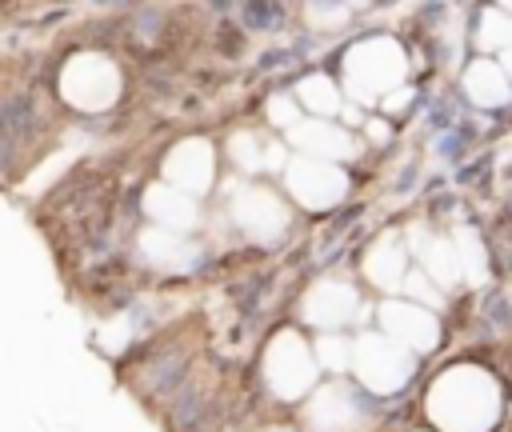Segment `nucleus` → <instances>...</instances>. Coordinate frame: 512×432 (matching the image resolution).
Returning <instances> with one entry per match:
<instances>
[{"label":"nucleus","mask_w":512,"mask_h":432,"mask_svg":"<svg viewBox=\"0 0 512 432\" xmlns=\"http://www.w3.org/2000/svg\"><path fill=\"white\" fill-rule=\"evenodd\" d=\"M428 416L444 432H488L500 416V388L484 368L456 364L432 384Z\"/></svg>","instance_id":"obj_1"},{"label":"nucleus","mask_w":512,"mask_h":432,"mask_svg":"<svg viewBox=\"0 0 512 432\" xmlns=\"http://www.w3.org/2000/svg\"><path fill=\"white\" fill-rule=\"evenodd\" d=\"M140 252L160 272H184V268L196 264V244H188V240H180L176 232H164V228L140 232Z\"/></svg>","instance_id":"obj_15"},{"label":"nucleus","mask_w":512,"mask_h":432,"mask_svg":"<svg viewBox=\"0 0 512 432\" xmlns=\"http://www.w3.org/2000/svg\"><path fill=\"white\" fill-rule=\"evenodd\" d=\"M60 96L80 112H104L120 96V72L100 52H80L60 72Z\"/></svg>","instance_id":"obj_4"},{"label":"nucleus","mask_w":512,"mask_h":432,"mask_svg":"<svg viewBox=\"0 0 512 432\" xmlns=\"http://www.w3.org/2000/svg\"><path fill=\"white\" fill-rule=\"evenodd\" d=\"M212 172H216V156L212 144L200 136L180 140L168 156H164V184L184 192V196H200L212 188Z\"/></svg>","instance_id":"obj_8"},{"label":"nucleus","mask_w":512,"mask_h":432,"mask_svg":"<svg viewBox=\"0 0 512 432\" xmlns=\"http://www.w3.org/2000/svg\"><path fill=\"white\" fill-rule=\"evenodd\" d=\"M364 124H368V136L372 140H388V124L384 120H364Z\"/></svg>","instance_id":"obj_28"},{"label":"nucleus","mask_w":512,"mask_h":432,"mask_svg":"<svg viewBox=\"0 0 512 432\" xmlns=\"http://www.w3.org/2000/svg\"><path fill=\"white\" fill-rule=\"evenodd\" d=\"M380 332L388 340H396L400 348H408L412 356L416 352H432L436 340H440V324L428 308L412 304V300H384L380 304Z\"/></svg>","instance_id":"obj_7"},{"label":"nucleus","mask_w":512,"mask_h":432,"mask_svg":"<svg viewBox=\"0 0 512 432\" xmlns=\"http://www.w3.org/2000/svg\"><path fill=\"white\" fill-rule=\"evenodd\" d=\"M476 44H480L484 52H504V48L512 44V24H508V16H504L500 8H488V12H484L480 32H476Z\"/></svg>","instance_id":"obj_21"},{"label":"nucleus","mask_w":512,"mask_h":432,"mask_svg":"<svg viewBox=\"0 0 512 432\" xmlns=\"http://www.w3.org/2000/svg\"><path fill=\"white\" fill-rule=\"evenodd\" d=\"M360 384L376 396H392L408 384L412 368H416V356L408 348H400L396 340H388L384 332H364L356 344H352V364Z\"/></svg>","instance_id":"obj_3"},{"label":"nucleus","mask_w":512,"mask_h":432,"mask_svg":"<svg viewBox=\"0 0 512 432\" xmlns=\"http://www.w3.org/2000/svg\"><path fill=\"white\" fill-rule=\"evenodd\" d=\"M400 288L408 292V300H412V304H420V308H428V312L440 304V288H432V280H428L424 272H404Z\"/></svg>","instance_id":"obj_23"},{"label":"nucleus","mask_w":512,"mask_h":432,"mask_svg":"<svg viewBox=\"0 0 512 432\" xmlns=\"http://www.w3.org/2000/svg\"><path fill=\"white\" fill-rule=\"evenodd\" d=\"M408 244H412V256L420 260V272L432 284H440V288L460 284V264H456V252H452V240L448 236H436L428 228H412L408 232Z\"/></svg>","instance_id":"obj_12"},{"label":"nucleus","mask_w":512,"mask_h":432,"mask_svg":"<svg viewBox=\"0 0 512 432\" xmlns=\"http://www.w3.org/2000/svg\"><path fill=\"white\" fill-rule=\"evenodd\" d=\"M228 152L236 156V164L240 168H264V144L256 140V132H236L232 136V144H228Z\"/></svg>","instance_id":"obj_22"},{"label":"nucleus","mask_w":512,"mask_h":432,"mask_svg":"<svg viewBox=\"0 0 512 432\" xmlns=\"http://www.w3.org/2000/svg\"><path fill=\"white\" fill-rule=\"evenodd\" d=\"M344 116H348V124H364V120H360V108H356V104H348V108H344Z\"/></svg>","instance_id":"obj_29"},{"label":"nucleus","mask_w":512,"mask_h":432,"mask_svg":"<svg viewBox=\"0 0 512 432\" xmlns=\"http://www.w3.org/2000/svg\"><path fill=\"white\" fill-rule=\"evenodd\" d=\"M300 308H304V320L308 324H316L324 332H336L340 324L352 320V312L360 308V300H356L352 284H344V280H316L304 292V304Z\"/></svg>","instance_id":"obj_10"},{"label":"nucleus","mask_w":512,"mask_h":432,"mask_svg":"<svg viewBox=\"0 0 512 432\" xmlns=\"http://www.w3.org/2000/svg\"><path fill=\"white\" fill-rule=\"evenodd\" d=\"M408 72V60L400 52L396 40L388 36H372V40H360L356 48H348L344 56V84L352 92L356 104H376L384 100L392 88H400Z\"/></svg>","instance_id":"obj_2"},{"label":"nucleus","mask_w":512,"mask_h":432,"mask_svg":"<svg viewBox=\"0 0 512 432\" xmlns=\"http://www.w3.org/2000/svg\"><path fill=\"white\" fill-rule=\"evenodd\" d=\"M312 364H320L328 372H344L352 364V340H344L340 332H324L312 344Z\"/></svg>","instance_id":"obj_20"},{"label":"nucleus","mask_w":512,"mask_h":432,"mask_svg":"<svg viewBox=\"0 0 512 432\" xmlns=\"http://www.w3.org/2000/svg\"><path fill=\"white\" fill-rule=\"evenodd\" d=\"M452 252H456V264H460V280H472V284H484L488 276V256H484V244L472 228H456L452 236Z\"/></svg>","instance_id":"obj_19"},{"label":"nucleus","mask_w":512,"mask_h":432,"mask_svg":"<svg viewBox=\"0 0 512 432\" xmlns=\"http://www.w3.org/2000/svg\"><path fill=\"white\" fill-rule=\"evenodd\" d=\"M408 96H412V92H408L404 84H400V88H392V92L384 96V112H400V108L408 104Z\"/></svg>","instance_id":"obj_27"},{"label":"nucleus","mask_w":512,"mask_h":432,"mask_svg":"<svg viewBox=\"0 0 512 432\" xmlns=\"http://www.w3.org/2000/svg\"><path fill=\"white\" fill-rule=\"evenodd\" d=\"M464 92L480 108H500L508 100V76L496 60H472V68L464 72Z\"/></svg>","instance_id":"obj_16"},{"label":"nucleus","mask_w":512,"mask_h":432,"mask_svg":"<svg viewBox=\"0 0 512 432\" xmlns=\"http://www.w3.org/2000/svg\"><path fill=\"white\" fill-rule=\"evenodd\" d=\"M364 272H368V280H372V284H380V288H400V280H404L408 264H404V248H400V240H396L392 232H388V236H380V240L368 248Z\"/></svg>","instance_id":"obj_17"},{"label":"nucleus","mask_w":512,"mask_h":432,"mask_svg":"<svg viewBox=\"0 0 512 432\" xmlns=\"http://www.w3.org/2000/svg\"><path fill=\"white\" fill-rule=\"evenodd\" d=\"M304 416H308V428L312 432H352V424L360 420V404L352 400L348 388L324 384L320 392H312Z\"/></svg>","instance_id":"obj_13"},{"label":"nucleus","mask_w":512,"mask_h":432,"mask_svg":"<svg viewBox=\"0 0 512 432\" xmlns=\"http://www.w3.org/2000/svg\"><path fill=\"white\" fill-rule=\"evenodd\" d=\"M232 216H236V224H240L252 240H260V244H272V240L284 236V228H288V208H284L280 196L268 192V188H244V192H236Z\"/></svg>","instance_id":"obj_9"},{"label":"nucleus","mask_w":512,"mask_h":432,"mask_svg":"<svg viewBox=\"0 0 512 432\" xmlns=\"http://www.w3.org/2000/svg\"><path fill=\"white\" fill-rule=\"evenodd\" d=\"M268 120H272L276 128H284V132H292V128L300 124V108H296V100H292L288 92H280V96H272V100H268Z\"/></svg>","instance_id":"obj_24"},{"label":"nucleus","mask_w":512,"mask_h":432,"mask_svg":"<svg viewBox=\"0 0 512 432\" xmlns=\"http://www.w3.org/2000/svg\"><path fill=\"white\" fill-rule=\"evenodd\" d=\"M296 108L304 104L308 112H312V120H324V116H332V112H340V92H336V84L324 76V72H312V76H304L300 84H296Z\"/></svg>","instance_id":"obj_18"},{"label":"nucleus","mask_w":512,"mask_h":432,"mask_svg":"<svg viewBox=\"0 0 512 432\" xmlns=\"http://www.w3.org/2000/svg\"><path fill=\"white\" fill-rule=\"evenodd\" d=\"M124 336H128V320H116V324H108V328L100 332V340H104V348H108V352H120Z\"/></svg>","instance_id":"obj_26"},{"label":"nucleus","mask_w":512,"mask_h":432,"mask_svg":"<svg viewBox=\"0 0 512 432\" xmlns=\"http://www.w3.org/2000/svg\"><path fill=\"white\" fill-rule=\"evenodd\" d=\"M144 212L156 220V228H164V232H188L192 224H196V200L192 196H184V192H176V188H168V184H152L148 192H144Z\"/></svg>","instance_id":"obj_14"},{"label":"nucleus","mask_w":512,"mask_h":432,"mask_svg":"<svg viewBox=\"0 0 512 432\" xmlns=\"http://www.w3.org/2000/svg\"><path fill=\"white\" fill-rule=\"evenodd\" d=\"M284 180H288V192L304 204V208H332L344 200L348 192V176L340 164H324V160H312V156H292L284 164Z\"/></svg>","instance_id":"obj_6"},{"label":"nucleus","mask_w":512,"mask_h":432,"mask_svg":"<svg viewBox=\"0 0 512 432\" xmlns=\"http://www.w3.org/2000/svg\"><path fill=\"white\" fill-rule=\"evenodd\" d=\"M264 432H288V428H264Z\"/></svg>","instance_id":"obj_30"},{"label":"nucleus","mask_w":512,"mask_h":432,"mask_svg":"<svg viewBox=\"0 0 512 432\" xmlns=\"http://www.w3.org/2000/svg\"><path fill=\"white\" fill-rule=\"evenodd\" d=\"M288 140H292V144H296L304 156L324 160V164L348 160V156L356 152L352 132H344L340 124H328V120H300V124L288 132Z\"/></svg>","instance_id":"obj_11"},{"label":"nucleus","mask_w":512,"mask_h":432,"mask_svg":"<svg viewBox=\"0 0 512 432\" xmlns=\"http://www.w3.org/2000/svg\"><path fill=\"white\" fill-rule=\"evenodd\" d=\"M264 380L280 400H296L304 392H312L316 384V364H312V348L300 340V332L284 328L268 340L264 352Z\"/></svg>","instance_id":"obj_5"},{"label":"nucleus","mask_w":512,"mask_h":432,"mask_svg":"<svg viewBox=\"0 0 512 432\" xmlns=\"http://www.w3.org/2000/svg\"><path fill=\"white\" fill-rule=\"evenodd\" d=\"M348 16V4H308V20L316 24H336Z\"/></svg>","instance_id":"obj_25"}]
</instances>
